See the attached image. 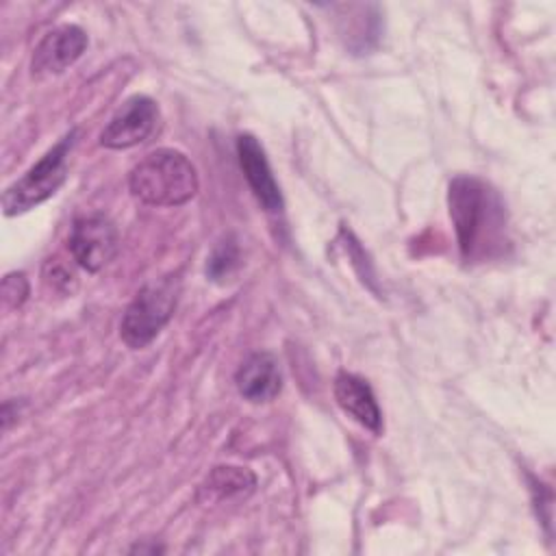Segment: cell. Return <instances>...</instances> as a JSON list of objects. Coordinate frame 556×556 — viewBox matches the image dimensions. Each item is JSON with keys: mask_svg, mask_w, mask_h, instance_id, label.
Returning a JSON list of instances; mask_svg holds the SVG:
<instances>
[{"mask_svg": "<svg viewBox=\"0 0 556 556\" xmlns=\"http://www.w3.org/2000/svg\"><path fill=\"white\" fill-rule=\"evenodd\" d=\"M28 295V280L24 274H7L2 280V298L4 304L11 308H17L24 304Z\"/></svg>", "mask_w": 556, "mask_h": 556, "instance_id": "15", "label": "cell"}, {"mask_svg": "<svg viewBox=\"0 0 556 556\" xmlns=\"http://www.w3.org/2000/svg\"><path fill=\"white\" fill-rule=\"evenodd\" d=\"M239 267V245L232 237H224L213 248L206 261V276L215 282H226Z\"/></svg>", "mask_w": 556, "mask_h": 556, "instance_id": "13", "label": "cell"}, {"mask_svg": "<svg viewBox=\"0 0 556 556\" xmlns=\"http://www.w3.org/2000/svg\"><path fill=\"white\" fill-rule=\"evenodd\" d=\"M237 156L239 165L243 169V176L258 200V204L269 211V213H280L282 211V195L278 189V182L274 180L269 161L265 156L263 146L256 141L252 135H241L237 139Z\"/></svg>", "mask_w": 556, "mask_h": 556, "instance_id": "8", "label": "cell"}, {"mask_svg": "<svg viewBox=\"0 0 556 556\" xmlns=\"http://www.w3.org/2000/svg\"><path fill=\"white\" fill-rule=\"evenodd\" d=\"M159 124V106L148 96L128 98L100 132V146L109 150H128L146 141Z\"/></svg>", "mask_w": 556, "mask_h": 556, "instance_id": "6", "label": "cell"}, {"mask_svg": "<svg viewBox=\"0 0 556 556\" xmlns=\"http://www.w3.org/2000/svg\"><path fill=\"white\" fill-rule=\"evenodd\" d=\"M334 400L363 428L371 430L374 434L382 432V413L365 378L341 371L334 378Z\"/></svg>", "mask_w": 556, "mask_h": 556, "instance_id": "9", "label": "cell"}, {"mask_svg": "<svg viewBox=\"0 0 556 556\" xmlns=\"http://www.w3.org/2000/svg\"><path fill=\"white\" fill-rule=\"evenodd\" d=\"M450 217L465 261H476L502 243L504 204L497 193L473 176H456L447 191Z\"/></svg>", "mask_w": 556, "mask_h": 556, "instance_id": "1", "label": "cell"}, {"mask_svg": "<svg viewBox=\"0 0 556 556\" xmlns=\"http://www.w3.org/2000/svg\"><path fill=\"white\" fill-rule=\"evenodd\" d=\"M43 282L52 291H59L61 295H72L76 291V287H78L76 274L59 256L46 261V265H43Z\"/></svg>", "mask_w": 556, "mask_h": 556, "instance_id": "14", "label": "cell"}, {"mask_svg": "<svg viewBox=\"0 0 556 556\" xmlns=\"http://www.w3.org/2000/svg\"><path fill=\"white\" fill-rule=\"evenodd\" d=\"M235 380H237L239 393L254 404L274 400L282 387L278 361L269 352L250 354L237 369Z\"/></svg>", "mask_w": 556, "mask_h": 556, "instance_id": "10", "label": "cell"}, {"mask_svg": "<svg viewBox=\"0 0 556 556\" xmlns=\"http://www.w3.org/2000/svg\"><path fill=\"white\" fill-rule=\"evenodd\" d=\"M256 476L245 467L219 465L215 467L200 486V497L206 502H222L230 497H241L254 491Z\"/></svg>", "mask_w": 556, "mask_h": 556, "instance_id": "11", "label": "cell"}, {"mask_svg": "<svg viewBox=\"0 0 556 556\" xmlns=\"http://www.w3.org/2000/svg\"><path fill=\"white\" fill-rule=\"evenodd\" d=\"M67 248L72 258L87 271H100L106 267L119 248V235L115 224L104 215L78 217L72 226Z\"/></svg>", "mask_w": 556, "mask_h": 556, "instance_id": "5", "label": "cell"}, {"mask_svg": "<svg viewBox=\"0 0 556 556\" xmlns=\"http://www.w3.org/2000/svg\"><path fill=\"white\" fill-rule=\"evenodd\" d=\"M130 193L150 206H180L198 193V172L178 150L161 148L146 154L128 176Z\"/></svg>", "mask_w": 556, "mask_h": 556, "instance_id": "2", "label": "cell"}, {"mask_svg": "<svg viewBox=\"0 0 556 556\" xmlns=\"http://www.w3.org/2000/svg\"><path fill=\"white\" fill-rule=\"evenodd\" d=\"M76 132L65 135L54 148H50L22 178L9 185L2 193L4 215H20L28 208L46 202L67 178V156L74 146Z\"/></svg>", "mask_w": 556, "mask_h": 556, "instance_id": "4", "label": "cell"}, {"mask_svg": "<svg viewBox=\"0 0 556 556\" xmlns=\"http://www.w3.org/2000/svg\"><path fill=\"white\" fill-rule=\"evenodd\" d=\"M178 293H180V285L172 276L161 278L159 282L146 285L122 315V321H119L122 341L132 350H141L148 343H152L154 337L163 330V326L174 315Z\"/></svg>", "mask_w": 556, "mask_h": 556, "instance_id": "3", "label": "cell"}, {"mask_svg": "<svg viewBox=\"0 0 556 556\" xmlns=\"http://www.w3.org/2000/svg\"><path fill=\"white\" fill-rule=\"evenodd\" d=\"M348 11V7H343ZM358 15H350L348 11V26L341 30L345 46L354 52H367L378 41V7L376 4H356Z\"/></svg>", "mask_w": 556, "mask_h": 556, "instance_id": "12", "label": "cell"}, {"mask_svg": "<svg viewBox=\"0 0 556 556\" xmlns=\"http://www.w3.org/2000/svg\"><path fill=\"white\" fill-rule=\"evenodd\" d=\"M87 48V35L76 24H63L43 35L30 61L33 76H54L80 59Z\"/></svg>", "mask_w": 556, "mask_h": 556, "instance_id": "7", "label": "cell"}]
</instances>
